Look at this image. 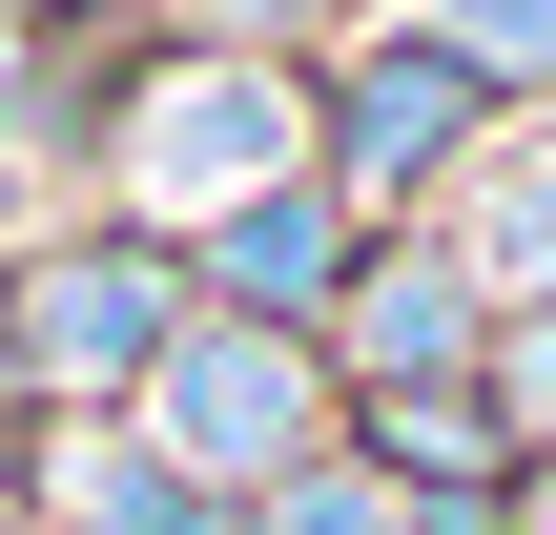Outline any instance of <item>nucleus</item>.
Instances as JSON below:
<instances>
[{
	"mask_svg": "<svg viewBox=\"0 0 556 535\" xmlns=\"http://www.w3.org/2000/svg\"><path fill=\"white\" fill-rule=\"evenodd\" d=\"M144 433H165L206 495H248V474H289V454H309V371H289L268 330H186V351L144 371Z\"/></svg>",
	"mask_w": 556,
	"mask_h": 535,
	"instance_id": "nucleus-1",
	"label": "nucleus"
},
{
	"mask_svg": "<svg viewBox=\"0 0 556 535\" xmlns=\"http://www.w3.org/2000/svg\"><path fill=\"white\" fill-rule=\"evenodd\" d=\"M124 144H144V186H165V206H227V227H248V206H268V165H289V82H268V62L144 82V124H124Z\"/></svg>",
	"mask_w": 556,
	"mask_h": 535,
	"instance_id": "nucleus-2",
	"label": "nucleus"
},
{
	"mask_svg": "<svg viewBox=\"0 0 556 535\" xmlns=\"http://www.w3.org/2000/svg\"><path fill=\"white\" fill-rule=\"evenodd\" d=\"M21 351H41L62 392H144V371H165V247H83V268H41V289H21Z\"/></svg>",
	"mask_w": 556,
	"mask_h": 535,
	"instance_id": "nucleus-3",
	"label": "nucleus"
},
{
	"mask_svg": "<svg viewBox=\"0 0 556 535\" xmlns=\"http://www.w3.org/2000/svg\"><path fill=\"white\" fill-rule=\"evenodd\" d=\"M454 124H475V62H454V41H392V62L351 82V165H371V186H413Z\"/></svg>",
	"mask_w": 556,
	"mask_h": 535,
	"instance_id": "nucleus-4",
	"label": "nucleus"
},
{
	"mask_svg": "<svg viewBox=\"0 0 556 535\" xmlns=\"http://www.w3.org/2000/svg\"><path fill=\"white\" fill-rule=\"evenodd\" d=\"M351 351H371V392H433V371L475 351V289H454V268H371V289H351Z\"/></svg>",
	"mask_w": 556,
	"mask_h": 535,
	"instance_id": "nucleus-5",
	"label": "nucleus"
},
{
	"mask_svg": "<svg viewBox=\"0 0 556 535\" xmlns=\"http://www.w3.org/2000/svg\"><path fill=\"white\" fill-rule=\"evenodd\" d=\"M227 289H330V206H309V186H268V206L227 227Z\"/></svg>",
	"mask_w": 556,
	"mask_h": 535,
	"instance_id": "nucleus-6",
	"label": "nucleus"
},
{
	"mask_svg": "<svg viewBox=\"0 0 556 535\" xmlns=\"http://www.w3.org/2000/svg\"><path fill=\"white\" fill-rule=\"evenodd\" d=\"M495 289L556 309V165H536V186H495Z\"/></svg>",
	"mask_w": 556,
	"mask_h": 535,
	"instance_id": "nucleus-7",
	"label": "nucleus"
},
{
	"mask_svg": "<svg viewBox=\"0 0 556 535\" xmlns=\"http://www.w3.org/2000/svg\"><path fill=\"white\" fill-rule=\"evenodd\" d=\"M392 454H413V474H433V495H475V454H495V433H475V412H454V392H392Z\"/></svg>",
	"mask_w": 556,
	"mask_h": 535,
	"instance_id": "nucleus-8",
	"label": "nucleus"
},
{
	"mask_svg": "<svg viewBox=\"0 0 556 535\" xmlns=\"http://www.w3.org/2000/svg\"><path fill=\"white\" fill-rule=\"evenodd\" d=\"M268 535H392V495H371V474H351V495H330V474H289V515Z\"/></svg>",
	"mask_w": 556,
	"mask_h": 535,
	"instance_id": "nucleus-9",
	"label": "nucleus"
},
{
	"mask_svg": "<svg viewBox=\"0 0 556 535\" xmlns=\"http://www.w3.org/2000/svg\"><path fill=\"white\" fill-rule=\"evenodd\" d=\"M103 515H124V535H248L227 495H103Z\"/></svg>",
	"mask_w": 556,
	"mask_h": 535,
	"instance_id": "nucleus-10",
	"label": "nucleus"
},
{
	"mask_svg": "<svg viewBox=\"0 0 556 535\" xmlns=\"http://www.w3.org/2000/svg\"><path fill=\"white\" fill-rule=\"evenodd\" d=\"M227 21H268V0H227Z\"/></svg>",
	"mask_w": 556,
	"mask_h": 535,
	"instance_id": "nucleus-11",
	"label": "nucleus"
}]
</instances>
